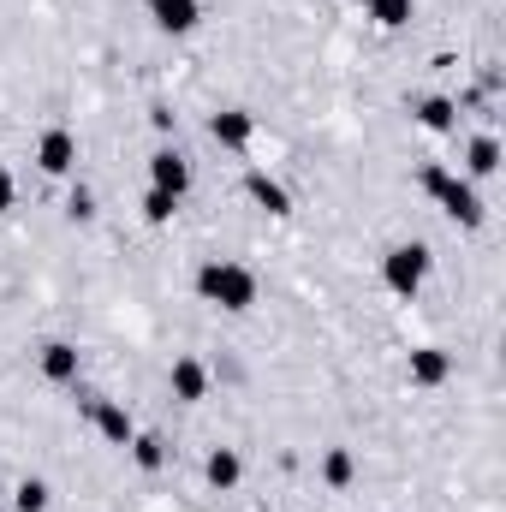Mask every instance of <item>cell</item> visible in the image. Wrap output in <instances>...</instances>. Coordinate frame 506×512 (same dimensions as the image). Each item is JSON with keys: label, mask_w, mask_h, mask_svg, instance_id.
I'll return each instance as SVG.
<instances>
[{"label": "cell", "mask_w": 506, "mask_h": 512, "mask_svg": "<svg viewBox=\"0 0 506 512\" xmlns=\"http://www.w3.org/2000/svg\"><path fill=\"white\" fill-rule=\"evenodd\" d=\"M197 292H203V304H215V310H251L256 304V274L245 262H227V256H215V262H203L197 268Z\"/></svg>", "instance_id": "obj_1"}, {"label": "cell", "mask_w": 506, "mask_h": 512, "mask_svg": "<svg viewBox=\"0 0 506 512\" xmlns=\"http://www.w3.org/2000/svg\"><path fill=\"white\" fill-rule=\"evenodd\" d=\"M417 185H423V191L441 203V215H453L459 227H483V197L471 191V179H459V173H447V167H423Z\"/></svg>", "instance_id": "obj_2"}, {"label": "cell", "mask_w": 506, "mask_h": 512, "mask_svg": "<svg viewBox=\"0 0 506 512\" xmlns=\"http://www.w3.org/2000/svg\"><path fill=\"white\" fill-rule=\"evenodd\" d=\"M429 268H435L429 245H393V251L381 256V280H387L393 298H417L423 280H429Z\"/></svg>", "instance_id": "obj_3"}, {"label": "cell", "mask_w": 506, "mask_h": 512, "mask_svg": "<svg viewBox=\"0 0 506 512\" xmlns=\"http://www.w3.org/2000/svg\"><path fill=\"white\" fill-rule=\"evenodd\" d=\"M149 185L167 191V197H185V191H191V161H185L179 149H155V155H149Z\"/></svg>", "instance_id": "obj_4"}, {"label": "cell", "mask_w": 506, "mask_h": 512, "mask_svg": "<svg viewBox=\"0 0 506 512\" xmlns=\"http://www.w3.org/2000/svg\"><path fill=\"white\" fill-rule=\"evenodd\" d=\"M36 167H42V173H72V167H78V137L66 126H48L42 143H36Z\"/></svg>", "instance_id": "obj_5"}, {"label": "cell", "mask_w": 506, "mask_h": 512, "mask_svg": "<svg viewBox=\"0 0 506 512\" xmlns=\"http://www.w3.org/2000/svg\"><path fill=\"white\" fill-rule=\"evenodd\" d=\"M84 411H90V423L102 429V441H114V447H131V411L120 399H84Z\"/></svg>", "instance_id": "obj_6"}, {"label": "cell", "mask_w": 506, "mask_h": 512, "mask_svg": "<svg viewBox=\"0 0 506 512\" xmlns=\"http://www.w3.org/2000/svg\"><path fill=\"white\" fill-rule=\"evenodd\" d=\"M405 376H411V387H441L453 376V358H447L441 346H417L411 364H405Z\"/></svg>", "instance_id": "obj_7"}, {"label": "cell", "mask_w": 506, "mask_h": 512, "mask_svg": "<svg viewBox=\"0 0 506 512\" xmlns=\"http://www.w3.org/2000/svg\"><path fill=\"white\" fill-rule=\"evenodd\" d=\"M209 137L221 143V149H245L256 137V114H245V108H227V114H215L209 120Z\"/></svg>", "instance_id": "obj_8"}, {"label": "cell", "mask_w": 506, "mask_h": 512, "mask_svg": "<svg viewBox=\"0 0 506 512\" xmlns=\"http://www.w3.org/2000/svg\"><path fill=\"white\" fill-rule=\"evenodd\" d=\"M167 387H173V399L197 405V399L209 393V370H203L197 358H173V376H167Z\"/></svg>", "instance_id": "obj_9"}, {"label": "cell", "mask_w": 506, "mask_h": 512, "mask_svg": "<svg viewBox=\"0 0 506 512\" xmlns=\"http://www.w3.org/2000/svg\"><path fill=\"white\" fill-rule=\"evenodd\" d=\"M149 12H155V24H161L167 36H185V30H197V18H203L197 0H155Z\"/></svg>", "instance_id": "obj_10"}, {"label": "cell", "mask_w": 506, "mask_h": 512, "mask_svg": "<svg viewBox=\"0 0 506 512\" xmlns=\"http://www.w3.org/2000/svg\"><path fill=\"white\" fill-rule=\"evenodd\" d=\"M245 191H251L268 215H292V197H286V185H280V179H268L262 167H251V173H245Z\"/></svg>", "instance_id": "obj_11"}, {"label": "cell", "mask_w": 506, "mask_h": 512, "mask_svg": "<svg viewBox=\"0 0 506 512\" xmlns=\"http://www.w3.org/2000/svg\"><path fill=\"white\" fill-rule=\"evenodd\" d=\"M42 376L48 382H78V346H66V340L42 346Z\"/></svg>", "instance_id": "obj_12"}, {"label": "cell", "mask_w": 506, "mask_h": 512, "mask_svg": "<svg viewBox=\"0 0 506 512\" xmlns=\"http://www.w3.org/2000/svg\"><path fill=\"white\" fill-rule=\"evenodd\" d=\"M203 477H209L215 489H239V477H245V459H239L233 447H215V453H209V465H203Z\"/></svg>", "instance_id": "obj_13"}, {"label": "cell", "mask_w": 506, "mask_h": 512, "mask_svg": "<svg viewBox=\"0 0 506 512\" xmlns=\"http://www.w3.org/2000/svg\"><path fill=\"white\" fill-rule=\"evenodd\" d=\"M453 120H459V102L453 96H423L417 102V126L423 131H453Z\"/></svg>", "instance_id": "obj_14"}, {"label": "cell", "mask_w": 506, "mask_h": 512, "mask_svg": "<svg viewBox=\"0 0 506 512\" xmlns=\"http://www.w3.org/2000/svg\"><path fill=\"white\" fill-rule=\"evenodd\" d=\"M364 12L376 18L381 30H399V24H411V12H417V0H364Z\"/></svg>", "instance_id": "obj_15"}, {"label": "cell", "mask_w": 506, "mask_h": 512, "mask_svg": "<svg viewBox=\"0 0 506 512\" xmlns=\"http://www.w3.org/2000/svg\"><path fill=\"white\" fill-rule=\"evenodd\" d=\"M131 459H137V471H161L167 465V441L161 435H131Z\"/></svg>", "instance_id": "obj_16"}, {"label": "cell", "mask_w": 506, "mask_h": 512, "mask_svg": "<svg viewBox=\"0 0 506 512\" xmlns=\"http://www.w3.org/2000/svg\"><path fill=\"white\" fill-rule=\"evenodd\" d=\"M352 477H358V459H352L346 447H334V453L322 459V483H328V489H346Z\"/></svg>", "instance_id": "obj_17"}, {"label": "cell", "mask_w": 506, "mask_h": 512, "mask_svg": "<svg viewBox=\"0 0 506 512\" xmlns=\"http://www.w3.org/2000/svg\"><path fill=\"white\" fill-rule=\"evenodd\" d=\"M465 167H471L477 179H489V173L501 167V143H495V137H477V143H471V155H465Z\"/></svg>", "instance_id": "obj_18"}, {"label": "cell", "mask_w": 506, "mask_h": 512, "mask_svg": "<svg viewBox=\"0 0 506 512\" xmlns=\"http://www.w3.org/2000/svg\"><path fill=\"white\" fill-rule=\"evenodd\" d=\"M12 512H48V483L42 477H24L18 495H12Z\"/></svg>", "instance_id": "obj_19"}, {"label": "cell", "mask_w": 506, "mask_h": 512, "mask_svg": "<svg viewBox=\"0 0 506 512\" xmlns=\"http://www.w3.org/2000/svg\"><path fill=\"white\" fill-rule=\"evenodd\" d=\"M173 209H179V197H167V191H155V185H149V197H143V221H149V227H167V221H173Z\"/></svg>", "instance_id": "obj_20"}, {"label": "cell", "mask_w": 506, "mask_h": 512, "mask_svg": "<svg viewBox=\"0 0 506 512\" xmlns=\"http://www.w3.org/2000/svg\"><path fill=\"white\" fill-rule=\"evenodd\" d=\"M66 215H72V221H84V227H90V221H96V197H90V191H84V185H78V191H72V197H66Z\"/></svg>", "instance_id": "obj_21"}, {"label": "cell", "mask_w": 506, "mask_h": 512, "mask_svg": "<svg viewBox=\"0 0 506 512\" xmlns=\"http://www.w3.org/2000/svg\"><path fill=\"white\" fill-rule=\"evenodd\" d=\"M12 197H18V185H12V173H6V167H0V215H6V209H12Z\"/></svg>", "instance_id": "obj_22"}, {"label": "cell", "mask_w": 506, "mask_h": 512, "mask_svg": "<svg viewBox=\"0 0 506 512\" xmlns=\"http://www.w3.org/2000/svg\"><path fill=\"white\" fill-rule=\"evenodd\" d=\"M143 6H155V0H143Z\"/></svg>", "instance_id": "obj_23"}, {"label": "cell", "mask_w": 506, "mask_h": 512, "mask_svg": "<svg viewBox=\"0 0 506 512\" xmlns=\"http://www.w3.org/2000/svg\"><path fill=\"white\" fill-rule=\"evenodd\" d=\"M262 512H268V507H262Z\"/></svg>", "instance_id": "obj_24"}]
</instances>
